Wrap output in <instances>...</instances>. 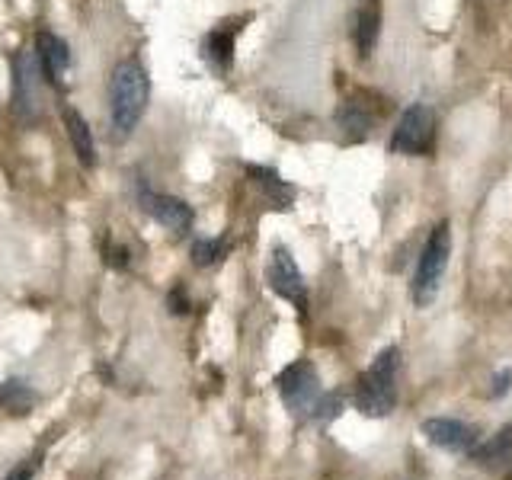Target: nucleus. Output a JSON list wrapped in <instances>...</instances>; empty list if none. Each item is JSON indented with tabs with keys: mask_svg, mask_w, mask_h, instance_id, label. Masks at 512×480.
I'll return each instance as SVG.
<instances>
[{
	"mask_svg": "<svg viewBox=\"0 0 512 480\" xmlns=\"http://www.w3.org/2000/svg\"><path fill=\"white\" fill-rule=\"evenodd\" d=\"M493 384H496V388H490V397H503V394L509 391V384H512V372H509V368H506V372L496 375Z\"/></svg>",
	"mask_w": 512,
	"mask_h": 480,
	"instance_id": "nucleus-19",
	"label": "nucleus"
},
{
	"mask_svg": "<svg viewBox=\"0 0 512 480\" xmlns=\"http://www.w3.org/2000/svg\"><path fill=\"white\" fill-rule=\"evenodd\" d=\"M205 58L215 64L218 71H224L231 64L234 58V39H231V32H212V36L205 39Z\"/></svg>",
	"mask_w": 512,
	"mask_h": 480,
	"instance_id": "nucleus-16",
	"label": "nucleus"
},
{
	"mask_svg": "<svg viewBox=\"0 0 512 480\" xmlns=\"http://www.w3.org/2000/svg\"><path fill=\"white\" fill-rule=\"evenodd\" d=\"M247 173L253 176V183H256V186H263V189L269 192V199L276 202L279 208H285L288 202L295 199V189L288 186L276 170H269V167H247Z\"/></svg>",
	"mask_w": 512,
	"mask_h": 480,
	"instance_id": "nucleus-14",
	"label": "nucleus"
},
{
	"mask_svg": "<svg viewBox=\"0 0 512 480\" xmlns=\"http://www.w3.org/2000/svg\"><path fill=\"white\" fill-rule=\"evenodd\" d=\"M397 375H400V349L397 346L381 349L375 362L368 365L365 375L359 378L356 410L362 416H372V420L388 416L397 404Z\"/></svg>",
	"mask_w": 512,
	"mask_h": 480,
	"instance_id": "nucleus-2",
	"label": "nucleus"
},
{
	"mask_svg": "<svg viewBox=\"0 0 512 480\" xmlns=\"http://www.w3.org/2000/svg\"><path fill=\"white\" fill-rule=\"evenodd\" d=\"M336 122H340V128L349 132L352 138H365L375 125V112H368L359 100H349L340 112H336Z\"/></svg>",
	"mask_w": 512,
	"mask_h": 480,
	"instance_id": "nucleus-13",
	"label": "nucleus"
},
{
	"mask_svg": "<svg viewBox=\"0 0 512 480\" xmlns=\"http://www.w3.org/2000/svg\"><path fill=\"white\" fill-rule=\"evenodd\" d=\"M423 436L436 448H445V452H468L477 442L474 429L455 420V416H429V420H423Z\"/></svg>",
	"mask_w": 512,
	"mask_h": 480,
	"instance_id": "nucleus-9",
	"label": "nucleus"
},
{
	"mask_svg": "<svg viewBox=\"0 0 512 480\" xmlns=\"http://www.w3.org/2000/svg\"><path fill=\"white\" fill-rule=\"evenodd\" d=\"M448 256H452V224L442 221L432 228L420 260H416L413 292H410L416 308H429V304L436 301L442 279H445V269H448Z\"/></svg>",
	"mask_w": 512,
	"mask_h": 480,
	"instance_id": "nucleus-3",
	"label": "nucleus"
},
{
	"mask_svg": "<svg viewBox=\"0 0 512 480\" xmlns=\"http://www.w3.org/2000/svg\"><path fill=\"white\" fill-rule=\"evenodd\" d=\"M279 384V397L288 407V413L304 420V416H314L317 410H324V388H320L317 368L311 362H292L288 368H282V375L276 378Z\"/></svg>",
	"mask_w": 512,
	"mask_h": 480,
	"instance_id": "nucleus-4",
	"label": "nucleus"
},
{
	"mask_svg": "<svg viewBox=\"0 0 512 480\" xmlns=\"http://www.w3.org/2000/svg\"><path fill=\"white\" fill-rule=\"evenodd\" d=\"M36 407V391L29 388V381L23 378H7L0 384V410H7L13 416H23Z\"/></svg>",
	"mask_w": 512,
	"mask_h": 480,
	"instance_id": "nucleus-12",
	"label": "nucleus"
},
{
	"mask_svg": "<svg viewBox=\"0 0 512 480\" xmlns=\"http://www.w3.org/2000/svg\"><path fill=\"white\" fill-rule=\"evenodd\" d=\"M36 55H39L45 80L52 87H58L64 71H68V64H71L68 42H64L61 36H55V32H39V36H36Z\"/></svg>",
	"mask_w": 512,
	"mask_h": 480,
	"instance_id": "nucleus-10",
	"label": "nucleus"
},
{
	"mask_svg": "<svg viewBox=\"0 0 512 480\" xmlns=\"http://www.w3.org/2000/svg\"><path fill=\"white\" fill-rule=\"evenodd\" d=\"M141 208L173 234H186L192 228V208L167 192H141Z\"/></svg>",
	"mask_w": 512,
	"mask_h": 480,
	"instance_id": "nucleus-8",
	"label": "nucleus"
},
{
	"mask_svg": "<svg viewBox=\"0 0 512 480\" xmlns=\"http://www.w3.org/2000/svg\"><path fill=\"white\" fill-rule=\"evenodd\" d=\"M436 138V116L423 103H413L404 116H400L394 135L388 141V148L394 154H426Z\"/></svg>",
	"mask_w": 512,
	"mask_h": 480,
	"instance_id": "nucleus-5",
	"label": "nucleus"
},
{
	"mask_svg": "<svg viewBox=\"0 0 512 480\" xmlns=\"http://www.w3.org/2000/svg\"><path fill=\"white\" fill-rule=\"evenodd\" d=\"M266 279H269L272 292H276L279 298H285L288 304H295L298 314H308V285H304V276H301L292 250L282 247V244L272 247Z\"/></svg>",
	"mask_w": 512,
	"mask_h": 480,
	"instance_id": "nucleus-6",
	"label": "nucleus"
},
{
	"mask_svg": "<svg viewBox=\"0 0 512 480\" xmlns=\"http://www.w3.org/2000/svg\"><path fill=\"white\" fill-rule=\"evenodd\" d=\"M378 29H381V10L378 4H365L359 10V29H356V42H359V52L368 58L372 48L378 42Z\"/></svg>",
	"mask_w": 512,
	"mask_h": 480,
	"instance_id": "nucleus-15",
	"label": "nucleus"
},
{
	"mask_svg": "<svg viewBox=\"0 0 512 480\" xmlns=\"http://www.w3.org/2000/svg\"><path fill=\"white\" fill-rule=\"evenodd\" d=\"M224 256V240L221 237H215V240H196L192 244V263L196 266H212V263H218Z\"/></svg>",
	"mask_w": 512,
	"mask_h": 480,
	"instance_id": "nucleus-17",
	"label": "nucleus"
},
{
	"mask_svg": "<svg viewBox=\"0 0 512 480\" xmlns=\"http://www.w3.org/2000/svg\"><path fill=\"white\" fill-rule=\"evenodd\" d=\"M64 128H68V141H71L77 160L84 167H93L96 164V144H93V132H90L87 119L80 116L77 109L68 106V109H64Z\"/></svg>",
	"mask_w": 512,
	"mask_h": 480,
	"instance_id": "nucleus-11",
	"label": "nucleus"
},
{
	"mask_svg": "<svg viewBox=\"0 0 512 480\" xmlns=\"http://www.w3.org/2000/svg\"><path fill=\"white\" fill-rule=\"evenodd\" d=\"M39 77L45 74L36 52H20L13 58V112L20 122H32L39 112Z\"/></svg>",
	"mask_w": 512,
	"mask_h": 480,
	"instance_id": "nucleus-7",
	"label": "nucleus"
},
{
	"mask_svg": "<svg viewBox=\"0 0 512 480\" xmlns=\"http://www.w3.org/2000/svg\"><path fill=\"white\" fill-rule=\"evenodd\" d=\"M151 100V80L148 71L141 68L135 58H125L116 64L109 77V116L119 135H132L141 122L144 109Z\"/></svg>",
	"mask_w": 512,
	"mask_h": 480,
	"instance_id": "nucleus-1",
	"label": "nucleus"
},
{
	"mask_svg": "<svg viewBox=\"0 0 512 480\" xmlns=\"http://www.w3.org/2000/svg\"><path fill=\"white\" fill-rule=\"evenodd\" d=\"M39 471V455H32V458H23L16 468L4 477V480H32V474Z\"/></svg>",
	"mask_w": 512,
	"mask_h": 480,
	"instance_id": "nucleus-18",
	"label": "nucleus"
}]
</instances>
